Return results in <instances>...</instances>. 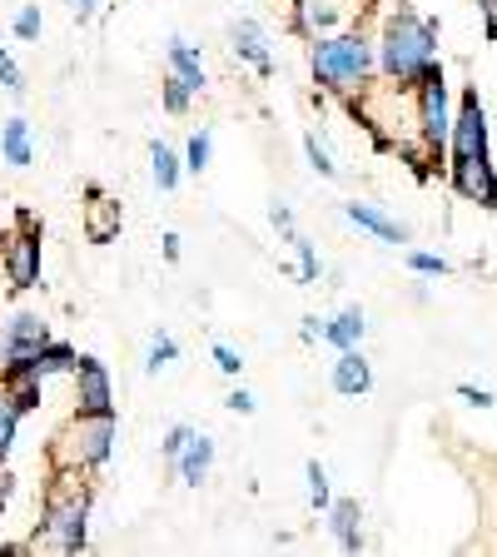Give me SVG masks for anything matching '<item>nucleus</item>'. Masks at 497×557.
<instances>
[{"instance_id": "obj_1", "label": "nucleus", "mask_w": 497, "mask_h": 557, "mask_svg": "<svg viewBox=\"0 0 497 557\" xmlns=\"http://www.w3.org/2000/svg\"><path fill=\"white\" fill-rule=\"evenodd\" d=\"M438 65V30L413 11H394L378 30V70L398 90H413Z\"/></svg>"}, {"instance_id": "obj_2", "label": "nucleus", "mask_w": 497, "mask_h": 557, "mask_svg": "<svg viewBox=\"0 0 497 557\" xmlns=\"http://www.w3.org/2000/svg\"><path fill=\"white\" fill-rule=\"evenodd\" d=\"M313 81L334 95H353L369 85V75L378 70V40H369L363 30H338V35H319L309 50Z\"/></svg>"}, {"instance_id": "obj_3", "label": "nucleus", "mask_w": 497, "mask_h": 557, "mask_svg": "<svg viewBox=\"0 0 497 557\" xmlns=\"http://www.w3.org/2000/svg\"><path fill=\"white\" fill-rule=\"evenodd\" d=\"M80 473H70V468H60L55 487H50L46 498V522H40V533H46V543L55 547V553H80L85 537H90V493H85L80 483H75Z\"/></svg>"}, {"instance_id": "obj_4", "label": "nucleus", "mask_w": 497, "mask_h": 557, "mask_svg": "<svg viewBox=\"0 0 497 557\" xmlns=\"http://www.w3.org/2000/svg\"><path fill=\"white\" fill-rule=\"evenodd\" d=\"M115 448V413H75L65 429L55 433V468H70V473H85V468H100Z\"/></svg>"}, {"instance_id": "obj_5", "label": "nucleus", "mask_w": 497, "mask_h": 557, "mask_svg": "<svg viewBox=\"0 0 497 557\" xmlns=\"http://www.w3.org/2000/svg\"><path fill=\"white\" fill-rule=\"evenodd\" d=\"M418 90V135H423V145L428 150H448L452 139V120L448 115V85H443V65H433L423 81L413 85Z\"/></svg>"}, {"instance_id": "obj_6", "label": "nucleus", "mask_w": 497, "mask_h": 557, "mask_svg": "<svg viewBox=\"0 0 497 557\" xmlns=\"http://www.w3.org/2000/svg\"><path fill=\"white\" fill-rule=\"evenodd\" d=\"M448 150H452V160H477V154H487V110H483V100H477V90H463Z\"/></svg>"}, {"instance_id": "obj_7", "label": "nucleus", "mask_w": 497, "mask_h": 557, "mask_svg": "<svg viewBox=\"0 0 497 557\" xmlns=\"http://www.w3.org/2000/svg\"><path fill=\"white\" fill-rule=\"evenodd\" d=\"M75 404H80V413H115V383L95 354H80V363H75Z\"/></svg>"}, {"instance_id": "obj_8", "label": "nucleus", "mask_w": 497, "mask_h": 557, "mask_svg": "<svg viewBox=\"0 0 497 557\" xmlns=\"http://www.w3.org/2000/svg\"><path fill=\"white\" fill-rule=\"evenodd\" d=\"M294 21H299V30H309L313 40H319V35L353 30V21H359V0H299Z\"/></svg>"}, {"instance_id": "obj_9", "label": "nucleus", "mask_w": 497, "mask_h": 557, "mask_svg": "<svg viewBox=\"0 0 497 557\" xmlns=\"http://www.w3.org/2000/svg\"><path fill=\"white\" fill-rule=\"evenodd\" d=\"M452 189L463 199L483 209H497V174H493V154H477V160H452Z\"/></svg>"}, {"instance_id": "obj_10", "label": "nucleus", "mask_w": 497, "mask_h": 557, "mask_svg": "<svg viewBox=\"0 0 497 557\" xmlns=\"http://www.w3.org/2000/svg\"><path fill=\"white\" fill-rule=\"evenodd\" d=\"M35 220H25V234H15L5 244V274H11V289H35L40 284V234L30 230Z\"/></svg>"}, {"instance_id": "obj_11", "label": "nucleus", "mask_w": 497, "mask_h": 557, "mask_svg": "<svg viewBox=\"0 0 497 557\" xmlns=\"http://www.w3.org/2000/svg\"><path fill=\"white\" fill-rule=\"evenodd\" d=\"M40 344H50V324L40 313H11L5 329H0V363L21 359V354H35Z\"/></svg>"}, {"instance_id": "obj_12", "label": "nucleus", "mask_w": 497, "mask_h": 557, "mask_svg": "<svg viewBox=\"0 0 497 557\" xmlns=\"http://www.w3.org/2000/svg\"><path fill=\"white\" fill-rule=\"evenodd\" d=\"M373 388V369L369 359H363L359 348H338V359H334V394L344 398H363Z\"/></svg>"}, {"instance_id": "obj_13", "label": "nucleus", "mask_w": 497, "mask_h": 557, "mask_svg": "<svg viewBox=\"0 0 497 557\" xmlns=\"http://www.w3.org/2000/svg\"><path fill=\"white\" fill-rule=\"evenodd\" d=\"M234 55L249 60L259 75H274V55H269V35L259 21H239L234 25Z\"/></svg>"}, {"instance_id": "obj_14", "label": "nucleus", "mask_w": 497, "mask_h": 557, "mask_svg": "<svg viewBox=\"0 0 497 557\" xmlns=\"http://www.w3.org/2000/svg\"><path fill=\"white\" fill-rule=\"evenodd\" d=\"M344 214L353 224H359V230H369V234H378L383 244H408V230L398 220H388V214H383L378 205H363V199H353V205H344Z\"/></svg>"}, {"instance_id": "obj_15", "label": "nucleus", "mask_w": 497, "mask_h": 557, "mask_svg": "<svg viewBox=\"0 0 497 557\" xmlns=\"http://www.w3.org/2000/svg\"><path fill=\"white\" fill-rule=\"evenodd\" d=\"M328 528H334V537H338L344 553H359L363 547V512H359L353 498H338L334 508H328Z\"/></svg>"}, {"instance_id": "obj_16", "label": "nucleus", "mask_w": 497, "mask_h": 557, "mask_svg": "<svg viewBox=\"0 0 497 557\" xmlns=\"http://www.w3.org/2000/svg\"><path fill=\"white\" fill-rule=\"evenodd\" d=\"M164 55H170V75H179V81L189 85V90H204V60H199V50L189 46V40H179L174 35L170 46H164Z\"/></svg>"}, {"instance_id": "obj_17", "label": "nucleus", "mask_w": 497, "mask_h": 557, "mask_svg": "<svg viewBox=\"0 0 497 557\" xmlns=\"http://www.w3.org/2000/svg\"><path fill=\"white\" fill-rule=\"evenodd\" d=\"M209 463H214V443L204 438V433H195V438L185 443V453L174 458V468H179V478H185L189 487H199L209 478Z\"/></svg>"}, {"instance_id": "obj_18", "label": "nucleus", "mask_w": 497, "mask_h": 557, "mask_svg": "<svg viewBox=\"0 0 497 557\" xmlns=\"http://www.w3.org/2000/svg\"><path fill=\"white\" fill-rule=\"evenodd\" d=\"M95 205H90V224H85V234H90V244H110L120 234V205L115 199H104L100 189H90Z\"/></svg>"}, {"instance_id": "obj_19", "label": "nucleus", "mask_w": 497, "mask_h": 557, "mask_svg": "<svg viewBox=\"0 0 497 557\" xmlns=\"http://www.w3.org/2000/svg\"><path fill=\"white\" fill-rule=\"evenodd\" d=\"M0 154H5V164H15V170L30 164V125H25V120H5V129H0Z\"/></svg>"}, {"instance_id": "obj_20", "label": "nucleus", "mask_w": 497, "mask_h": 557, "mask_svg": "<svg viewBox=\"0 0 497 557\" xmlns=\"http://www.w3.org/2000/svg\"><path fill=\"white\" fill-rule=\"evenodd\" d=\"M363 309H344L338 319H328V329H324V338L334 348H359V338H363Z\"/></svg>"}, {"instance_id": "obj_21", "label": "nucleus", "mask_w": 497, "mask_h": 557, "mask_svg": "<svg viewBox=\"0 0 497 557\" xmlns=\"http://www.w3.org/2000/svg\"><path fill=\"white\" fill-rule=\"evenodd\" d=\"M150 160H154V185H160L164 195H170V189L179 185V174H185V160H179V154H174L170 145H160V139H154Z\"/></svg>"}, {"instance_id": "obj_22", "label": "nucleus", "mask_w": 497, "mask_h": 557, "mask_svg": "<svg viewBox=\"0 0 497 557\" xmlns=\"http://www.w3.org/2000/svg\"><path fill=\"white\" fill-rule=\"evenodd\" d=\"M15 423H21V408H15V398H11V383L0 379V458H5L15 443Z\"/></svg>"}, {"instance_id": "obj_23", "label": "nucleus", "mask_w": 497, "mask_h": 557, "mask_svg": "<svg viewBox=\"0 0 497 557\" xmlns=\"http://www.w3.org/2000/svg\"><path fill=\"white\" fill-rule=\"evenodd\" d=\"M209 150H214V139H209V129H195L185 145V170L189 174H204L209 170Z\"/></svg>"}, {"instance_id": "obj_24", "label": "nucleus", "mask_w": 497, "mask_h": 557, "mask_svg": "<svg viewBox=\"0 0 497 557\" xmlns=\"http://www.w3.org/2000/svg\"><path fill=\"white\" fill-rule=\"evenodd\" d=\"M309 503H313V508H319V512H328V508H334V493H328V468L319 463V458H313V463H309Z\"/></svg>"}, {"instance_id": "obj_25", "label": "nucleus", "mask_w": 497, "mask_h": 557, "mask_svg": "<svg viewBox=\"0 0 497 557\" xmlns=\"http://www.w3.org/2000/svg\"><path fill=\"white\" fill-rule=\"evenodd\" d=\"M189 100H195V90H189L179 75H170V81H164V110H170V115H185Z\"/></svg>"}, {"instance_id": "obj_26", "label": "nucleus", "mask_w": 497, "mask_h": 557, "mask_svg": "<svg viewBox=\"0 0 497 557\" xmlns=\"http://www.w3.org/2000/svg\"><path fill=\"white\" fill-rule=\"evenodd\" d=\"M11 383V398L21 413H30V408H40V379H5Z\"/></svg>"}, {"instance_id": "obj_27", "label": "nucleus", "mask_w": 497, "mask_h": 557, "mask_svg": "<svg viewBox=\"0 0 497 557\" xmlns=\"http://www.w3.org/2000/svg\"><path fill=\"white\" fill-rule=\"evenodd\" d=\"M294 255H299V278L303 284H319V255H313V244L303 234H294Z\"/></svg>"}, {"instance_id": "obj_28", "label": "nucleus", "mask_w": 497, "mask_h": 557, "mask_svg": "<svg viewBox=\"0 0 497 557\" xmlns=\"http://www.w3.org/2000/svg\"><path fill=\"white\" fill-rule=\"evenodd\" d=\"M408 264H413V274H428V278H443V274H448V259H443V255H428V249H413V255H408Z\"/></svg>"}, {"instance_id": "obj_29", "label": "nucleus", "mask_w": 497, "mask_h": 557, "mask_svg": "<svg viewBox=\"0 0 497 557\" xmlns=\"http://www.w3.org/2000/svg\"><path fill=\"white\" fill-rule=\"evenodd\" d=\"M174 354H179V348H174V338H154V344H150V359H145V369H150V373H160V369H170V363H174Z\"/></svg>"}, {"instance_id": "obj_30", "label": "nucleus", "mask_w": 497, "mask_h": 557, "mask_svg": "<svg viewBox=\"0 0 497 557\" xmlns=\"http://www.w3.org/2000/svg\"><path fill=\"white\" fill-rule=\"evenodd\" d=\"M189 438H195V429H189V423H174V429L164 433V443H160V448H164V458H170V463H174V458L185 453V443H189Z\"/></svg>"}, {"instance_id": "obj_31", "label": "nucleus", "mask_w": 497, "mask_h": 557, "mask_svg": "<svg viewBox=\"0 0 497 557\" xmlns=\"http://www.w3.org/2000/svg\"><path fill=\"white\" fill-rule=\"evenodd\" d=\"M303 150H309V160H313V170H319V174H334L338 170V164L328 160V150H324V139H319V135H303Z\"/></svg>"}, {"instance_id": "obj_32", "label": "nucleus", "mask_w": 497, "mask_h": 557, "mask_svg": "<svg viewBox=\"0 0 497 557\" xmlns=\"http://www.w3.org/2000/svg\"><path fill=\"white\" fill-rule=\"evenodd\" d=\"M214 369H220V373H229V379H239V369H244L239 348H229V344H214Z\"/></svg>"}, {"instance_id": "obj_33", "label": "nucleus", "mask_w": 497, "mask_h": 557, "mask_svg": "<svg viewBox=\"0 0 497 557\" xmlns=\"http://www.w3.org/2000/svg\"><path fill=\"white\" fill-rule=\"evenodd\" d=\"M15 35H21V40H35V35H40V5H25V11L15 15Z\"/></svg>"}, {"instance_id": "obj_34", "label": "nucleus", "mask_w": 497, "mask_h": 557, "mask_svg": "<svg viewBox=\"0 0 497 557\" xmlns=\"http://www.w3.org/2000/svg\"><path fill=\"white\" fill-rule=\"evenodd\" d=\"M0 85H5L11 95H21V90H25V75L15 70V60L5 55V50H0Z\"/></svg>"}, {"instance_id": "obj_35", "label": "nucleus", "mask_w": 497, "mask_h": 557, "mask_svg": "<svg viewBox=\"0 0 497 557\" xmlns=\"http://www.w3.org/2000/svg\"><path fill=\"white\" fill-rule=\"evenodd\" d=\"M269 220H274V230L294 244V234H299V230H294V209L289 205H274V209H269Z\"/></svg>"}, {"instance_id": "obj_36", "label": "nucleus", "mask_w": 497, "mask_h": 557, "mask_svg": "<svg viewBox=\"0 0 497 557\" xmlns=\"http://www.w3.org/2000/svg\"><path fill=\"white\" fill-rule=\"evenodd\" d=\"M458 398H463V404H473V408H493L497 398L487 394V388H477V383H458Z\"/></svg>"}, {"instance_id": "obj_37", "label": "nucleus", "mask_w": 497, "mask_h": 557, "mask_svg": "<svg viewBox=\"0 0 497 557\" xmlns=\"http://www.w3.org/2000/svg\"><path fill=\"white\" fill-rule=\"evenodd\" d=\"M229 408H234V413H244V418H249V413H254V394H249V388H234V394H229Z\"/></svg>"}, {"instance_id": "obj_38", "label": "nucleus", "mask_w": 497, "mask_h": 557, "mask_svg": "<svg viewBox=\"0 0 497 557\" xmlns=\"http://www.w3.org/2000/svg\"><path fill=\"white\" fill-rule=\"evenodd\" d=\"M324 329H328L324 319H303V329H299V334H303V338H309V344H313V338H324Z\"/></svg>"}, {"instance_id": "obj_39", "label": "nucleus", "mask_w": 497, "mask_h": 557, "mask_svg": "<svg viewBox=\"0 0 497 557\" xmlns=\"http://www.w3.org/2000/svg\"><path fill=\"white\" fill-rule=\"evenodd\" d=\"M483 15H487V40H497V0H483Z\"/></svg>"}, {"instance_id": "obj_40", "label": "nucleus", "mask_w": 497, "mask_h": 557, "mask_svg": "<svg viewBox=\"0 0 497 557\" xmlns=\"http://www.w3.org/2000/svg\"><path fill=\"white\" fill-rule=\"evenodd\" d=\"M70 11L80 15V21H90V15H95V0H70Z\"/></svg>"}, {"instance_id": "obj_41", "label": "nucleus", "mask_w": 497, "mask_h": 557, "mask_svg": "<svg viewBox=\"0 0 497 557\" xmlns=\"http://www.w3.org/2000/svg\"><path fill=\"white\" fill-rule=\"evenodd\" d=\"M164 259H170V264L179 259V234H164Z\"/></svg>"}, {"instance_id": "obj_42", "label": "nucleus", "mask_w": 497, "mask_h": 557, "mask_svg": "<svg viewBox=\"0 0 497 557\" xmlns=\"http://www.w3.org/2000/svg\"><path fill=\"white\" fill-rule=\"evenodd\" d=\"M5 503H11V478H0V512H5Z\"/></svg>"}]
</instances>
